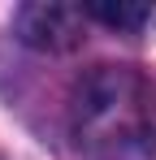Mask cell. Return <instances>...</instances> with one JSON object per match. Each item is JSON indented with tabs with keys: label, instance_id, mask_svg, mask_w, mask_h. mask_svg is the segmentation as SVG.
Listing matches in <instances>:
<instances>
[{
	"label": "cell",
	"instance_id": "cell-1",
	"mask_svg": "<svg viewBox=\"0 0 156 160\" xmlns=\"http://www.w3.org/2000/svg\"><path fill=\"white\" fill-rule=\"evenodd\" d=\"M156 117V91L134 69L100 65L78 82L74 95V134L91 152H122L134 147Z\"/></svg>",
	"mask_w": 156,
	"mask_h": 160
},
{
	"label": "cell",
	"instance_id": "cell-2",
	"mask_svg": "<svg viewBox=\"0 0 156 160\" xmlns=\"http://www.w3.org/2000/svg\"><path fill=\"white\" fill-rule=\"evenodd\" d=\"M82 22L87 13L78 4H56V0H35L13 13L18 39L39 48V52H70L82 43Z\"/></svg>",
	"mask_w": 156,
	"mask_h": 160
},
{
	"label": "cell",
	"instance_id": "cell-3",
	"mask_svg": "<svg viewBox=\"0 0 156 160\" xmlns=\"http://www.w3.org/2000/svg\"><path fill=\"white\" fill-rule=\"evenodd\" d=\"M82 13L96 18V22H104V26H113V30H139L148 18H152L148 4H108V0H91V4H82Z\"/></svg>",
	"mask_w": 156,
	"mask_h": 160
}]
</instances>
